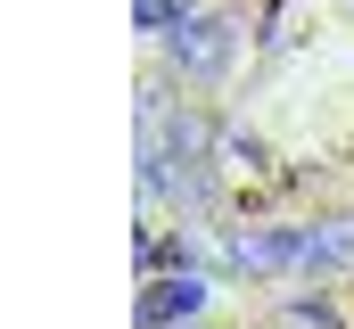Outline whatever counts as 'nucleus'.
<instances>
[{
  "instance_id": "obj_2",
  "label": "nucleus",
  "mask_w": 354,
  "mask_h": 329,
  "mask_svg": "<svg viewBox=\"0 0 354 329\" xmlns=\"http://www.w3.org/2000/svg\"><path fill=\"white\" fill-rule=\"evenodd\" d=\"M174 58H181V66H198V75H214V66L231 58V33H223L214 17H198L189 33H174Z\"/></svg>"
},
{
  "instance_id": "obj_3",
  "label": "nucleus",
  "mask_w": 354,
  "mask_h": 329,
  "mask_svg": "<svg viewBox=\"0 0 354 329\" xmlns=\"http://www.w3.org/2000/svg\"><path fill=\"white\" fill-rule=\"evenodd\" d=\"M181 17V0H140V25H174Z\"/></svg>"
},
{
  "instance_id": "obj_1",
  "label": "nucleus",
  "mask_w": 354,
  "mask_h": 329,
  "mask_svg": "<svg viewBox=\"0 0 354 329\" xmlns=\"http://www.w3.org/2000/svg\"><path fill=\"white\" fill-rule=\"evenodd\" d=\"M198 305H206V280H198V272H181V280H157V288L140 297V321L165 329V321H189Z\"/></svg>"
}]
</instances>
